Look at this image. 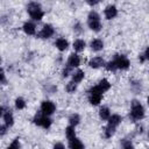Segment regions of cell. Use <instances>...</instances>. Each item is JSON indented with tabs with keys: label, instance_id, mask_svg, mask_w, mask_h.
<instances>
[{
	"label": "cell",
	"instance_id": "d6a6232c",
	"mask_svg": "<svg viewBox=\"0 0 149 149\" xmlns=\"http://www.w3.org/2000/svg\"><path fill=\"white\" fill-rule=\"evenodd\" d=\"M125 149H134V148H133V146L130 143H126L125 144Z\"/></svg>",
	"mask_w": 149,
	"mask_h": 149
},
{
	"label": "cell",
	"instance_id": "484cf974",
	"mask_svg": "<svg viewBox=\"0 0 149 149\" xmlns=\"http://www.w3.org/2000/svg\"><path fill=\"white\" fill-rule=\"evenodd\" d=\"M76 88H77V85H76V83H73V81H70V83L66 85V91H68V92H74Z\"/></svg>",
	"mask_w": 149,
	"mask_h": 149
},
{
	"label": "cell",
	"instance_id": "4dcf8cb0",
	"mask_svg": "<svg viewBox=\"0 0 149 149\" xmlns=\"http://www.w3.org/2000/svg\"><path fill=\"white\" fill-rule=\"evenodd\" d=\"M6 127L5 126H2V125H0V135H5L6 134Z\"/></svg>",
	"mask_w": 149,
	"mask_h": 149
},
{
	"label": "cell",
	"instance_id": "4316f807",
	"mask_svg": "<svg viewBox=\"0 0 149 149\" xmlns=\"http://www.w3.org/2000/svg\"><path fill=\"white\" fill-rule=\"evenodd\" d=\"M7 149H20V142H19V139H15V140L12 142V144H10Z\"/></svg>",
	"mask_w": 149,
	"mask_h": 149
},
{
	"label": "cell",
	"instance_id": "5bb4252c",
	"mask_svg": "<svg viewBox=\"0 0 149 149\" xmlns=\"http://www.w3.org/2000/svg\"><path fill=\"white\" fill-rule=\"evenodd\" d=\"M56 47H57V49L58 50H61V51H64V50H66L68 49V47H69V43H68V41L65 40V38H58L57 41H56Z\"/></svg>",
	"mask_w": 149,
	"mask_h": 149
},
{
	"label": "cell",
	"instance_id": "6da1fadb",
	"mask_svg": "<svg viewBox=\"0 0 149 149\" xmlns=\"http://www.w3.org/2000/svg\"><path fill=\"white\" fill-rule=\"evenodd\" d=\"M27 9H28V13H29L30 17L36 20V21H40L44 15V13H43V10L41 8V5L37 3V2H30L28 5Z\"/></svg>",
	"mask_w": 149,
	"mask_h": 149
},
{
	"label": "cell",
	"instance_id": "2e32d148",
	"mask_svg": "<svg viewBox=\"0 0 149 149\" xmlns=\"http://www.w3.org/2000/svg\"><path fill=\"white\" fill-rule=\"evenodd\" d=\"M91 48H92L94 51H99V50H101V49L104 48V43H102L101 40L95 38V40H93V41L91 42Z\"/></svg>",
	"mask_w": 149,
	"mask_h": 149
},
{
	"label": "cell",
	"instance_id": "d590c367",
	"mask_svg": "<svg viewBox=\"0 0 149 149\" xmlns=\"http://www.w3.org/2000/svg\"><path fill=\"white\" fill-rule=\"evenodd\" d=\"M0 63H1V58H0Z\"/></svg>",
	"mask_w": 149,
	"mask_h": 149
},
{
	"label": "cell",
	"instance_id": "ac0fdd59",
	"mask_svg": "<svg viewBox=\"0 0 149 149\" xmlns=\"http://www.w3.org/2000/svg\"><path fill=\"white\" fill-rule=\"evenodd\" d=\"M3 119H5V122H6V126H12L14 123V118H13V114H12L10 111H6L5 112Z\"/></svg>",
	"mask_w": 149,
	"mask_h": 149
},
{
	"label": "cell",
	"instance_id": "d4e9b609",
	"mask_svg": "<svg viewBox=\"0 0 149 149\" xmlns=\"http://www.w3.org/2000/svg\"><path fill=\"white\" fill-rule=\"evenodd\" d=\"M15 107H16L17 109H22V108H24V107H26V102H24V100H23L22 98H17V99L15 100Z\"/></svg>",
	"mask_w": 149,
	"mask_h": 149
},
{
	"label": "cell",
	"instance_id": "83f0119b",
	"mask_svg": "<svg viewBox=\"0 0 149 149\" xmlns=\"http://www.w3.org/2000/svg\"><path fill=\"white\" fill-rule=\"evenodd\" d=\"M106 69H107L108 71H115V70H116V66H115L114 62H113V61H111V62H108V63H107Z\"/></svg>",
	"mask_w": 149,
	"mask_h": 149
},
{
	"label": "cell",
	"instance_id": "ffe728a7",
	"mask_svg": "<svg viewBox=\"0 0 149 149\" xmlns=\"http://www.w3.org/2000/svg\"><path fill=\"white\" fill-rule=\"evenodd\" d=\"M73 48L76 51H83L85 48V42L83 40H76L73 42Z\"/></svg>",
	"mask_w": 149,
	"mask_h": 149
},
{
	"label": "cell",
	"instance_id": "f1b7e54d",
	"mask_svg": "<svg viewBox=\"0 0 149 149\" xmlns=\"http://www.w3.org/2000/svg\"><path fill=\"white\" fill-rule=\"evenodd\" d=\"M71 69H72V68L66 66V68L63 70V77H68V76H69V73H70V71H71Z\"/></svg>",
	"mask_w": 149,
	"mask_h": 149
},
{
	"label": "cell",
	"instance_id": "4fadbf2b",
	"mask_svg": "<svg viewBox=\"0 0 149 149\" xmlns=\"http://www.w3.org/2000/svg\"><path fill=\"white\" fill-rule=\"evenodd\" d=\"M69 146H70V149H84L83 143L77 137H74L72 140H69Z\"/></svg>",
	"mask_w": 149,
	"mask_h": 149
},
{
	"label": "cell",
	"instance_id": "f546056e",
	"mask_svg": "<svg viewBox=\"0 0 149 149\" xmlns=\"http://www.w3.org/2000/svg\"><path fill=\"white\" fill-rule=\"evenodd\" d=\"M5 81V72L3 70L0 68V83H3Z\"/></svg>",
	"mask_w": 149,
	"mask_h": 149
},
{
	"label": "cell",
	"instance_id": "277c9868",
	"mask_svg": "<svg viewBox=\"0 0 149 149\" xmlns=\"http://www.w3.org/2000/svg\"><path fill=\"white\" fill-rule=\"evenodd\" d=\"M101 98H102V92L97 85L88 91V100L92 105H98L101 101Z\"/></svg>",
	"mask_w": 149,
	"mask_h": 149
},
{
	"label": "cell",
	"instance_id": "603a6c76",
	"mask_svg": "<svg viewBox=\"0 0 149 149\" xmlns=\"http://www.w3.org/2000/svg\"><path fill=\"white\" fill-rule=\"evenodd\" d=\"M79 115L78 114H72L71 116H70V119H69V122H70V125H71V127H74V126H77L78 123H79Z\"/></svg>",
	"mask_w": 149,
	"mask_h": 149
},
{
	"label": "cell",
	"instance_id": "7c38bea8",
	"mask_svg": "<svg viewBox=\"0 0 149 149\" xmlns=\"http://www.w3.org/2000/svg\"><path fill=\"white\" fill-rule=\"evenodd\" d=\"M121 121H122V118L120 115H118V114H114V115L108 118V125L112 126V127H115V128L119 126V123Z\"/></svg>",
	"mask_w": 149,
	"mask_h": 149
},
{
	"label": "cell",
	"instance_id": "3957f363",
	"mask_svg": "<svg viewBox=\"0 0 149 149\" xmlns=\"http://www.w3.org/2000/svg\"><path fill=\"white\" fill-rule=\"evenodd\" d=\"M143 116H144V108H143V106L139 101L134 100L133 104H132L130 118L133 120H141V119H143Z\"/></svg>",
	"mask_w": 149,
	"mask_h": 149
},
{
	"label": "cell",
	"instance_id": "8fae6325",
	"mask_svg": "<svg viewBox=\"0 0 149 149\" xmlns=\"http://www.w3.org/2000/svg\"><path fill=\"white\" fill-rule=\"evenodd\" d=\"M104 59L101 58V57H94V58H92L90 62H88V65L91 66V68H93V69H97V68H100V66H102L104 65Z\"/></svg>",
	"mask_w": 149,
	"mask_h": 149
},
{
	"label": "cell",
	"instance_id": "e0dca14e",
	"mask_svg": "<svg viewBox=\"0 0 149 149\" xmlns=\"http://www.w3.org/2000/svg\"><path fill=\"white\" fill-rule=\"evenodd\" d=\"M99 88H100V91L104 93V92H106L107 90H109V87H111V84H109V81L107 80V79H102V80H100L99 81V84L97 85Z\"/></svg>",
	"mask_w": 149,
	"mask_h": 149
},
{
	"label": "cell",
	"instance_id": "5b68a950",
	"mask_svg": "<svg viewBox=\"0 0 149 149\" xmlns=\"http://www.w3.org/2000/svg\"><path fill=\"white\" fill-rule=\"evenodd\" d=\"M34 123H36L37 126H41V127L47 129L51 126V120L47 115H44L42 112H37L34 116Z\"/></svg>",
	"mask_w": 149,
	"mask_h": 149
},
{
	"label": "cell",
	"instance_id": "836d02e7",
	"mask_svg": "<svg viewBox=\"0 0 149 149\" xmlns=\"http://www.w3.org/2000/svg\"><path fill=\"white\" fill-rule=\"evenodd\" d=\"M3 114V107H0V116Z\"/></svg>",
	"mask_w": 149,
	"mask_h": 149
},
{
	"label": "cell",
	"instance_id": "d6986e66",
	"mask_svg": "<svg viewBox=\"0 0 149 149\" xmlns=\"http://www.w3.org/2000/svg\"><path fill=\"white\" fill-rule=\"evenodd\" d=\"M84 76H85L84 71H81V70H77V71L73 73V76H72V79H73L72 81H73V83H80V81L83 80Z\"/></svg>",
	"mask_w": 149,
	"mask_h": 149
},
{
	"label": "cell",
	"instance_id": "30bf717a",
	"mask_svg": "<svg viewBox=\"0 0 149 149\" xmlns=\"http://www.w3.org/2000/svg\"><path fill=\"white\" fill-rule=\"evenodd\" d=\"M79 64H80L79 56L76 55V54H71L69 56V59H68V66H70V68H77V66H79Z\"/></svg>",
	"mask_w": 149,
	"mask_h": 149
},
{
	"label": "cell",
	"instance_id": "44dd1931",
	"mask_svg": "<svg viewBox=\"0 0 149 149\" xmlns=\"http://www.w3.org/2000/svg\"><path fill=\"white\" fill-rule=\"evenodd\" d=\"M99 115H100V118H101L102 120H107V119L111 116L109 109H108L107 107H101L100 111H99Z\"/></svg>",
	"mask_w": 149,
	"mask_h": 149
},
{
	"label": "cell",
	"instance_id": "52a82bcc",
	"mask_svg": "<svg viewBox=\"0 0 149 149\" xmlns=\"http://www.w3.org/2000/svg\"><path fill=\"white\" fill-rule=\"evenodd\" d=\"M55 104L52 101H49V100H45L42 102L41 105V112L44 114V115H51L54 112H55Z\"/></svg>",
	"mask_w": 149,
	"mask_h": 149
},
{
	"label": "cell",
	"instance_id": "8992f818",
	"mask_svg": "<svg viewBox=\"0 0 149 149\" xmlns=\"http://www.w3.org/2000/svg\"><path fill=\"white\" fill-rule=\"evenodd\" d=\"M113 62H114L116 69L126 70V69L129 68V61H128V58H127L126 56H123V55H116V56L114 57Z\"/></svg>",
	"mask_w": 149,
	"mask_h": 149
},
{
	"label": "cell",
	"instance_id": "9c48e42d",
	"mask_svg": "<svg viewBox=\"0 0 149 149\" xmlns=\"http://www.w3.org/2000/svg\"><path fill=\"white\" fill-rule=\"evenodd\" d=\"M116 14H118V9H116V7L114 5H109V6L106 7V9H105V16H106V19L111 20V19L115 17Z\"/></svg>",
	"mask_w": 149,
	"mask_h": 149
},
{
	"label": "cell",
	"instance_id": "e575fe53",
	"mask_svg": "<svg viewBox=\"0 0 149 149\" xmlns=\"http://www.w3.org/2000/svg\"><path fill=\"white\" fill-rule=\"evenodd\" d=\"M87 2H88L90 5H95V3H97V1H87Z\"/></svg>",
	"mask_w": 149,
	"mask_h": 149
},
{
	"label": "cell",
	"instance_id": "7a4b0ae2",
	"mask_svg": "<svg viewBox=\"0 0 149 149\" xmlns=\"http://www.w3.org/2000/svg\"><path fill=\"white\" fill-rule=\"evenodd\" d=\"M87 24H88V27H90L92 30H94V31H99V30H100V28H101L100 16H99V14H98L97 12H94V10L90 12L88 17H87Z\"/></svg>",
	"mask_w": 149,
	"mask_h": 149
},
{
	"label": "cell",
	"instance_id": "9a60e30c",
	"mask_svg": "<svg viewBox=\"0 0 149 149\" xmlns=\"http://www.w3.org/2000/svg\"><path fill=\"white\" fill-rule=\"evenodd\" d=\"M23 30H24V33L28 34V35H34L35 31H36L35 24L31 23V22H26V23L23 24Z\"/></svg>",
	"mask_w": 149,
	"mask_h": 149
},
{
	"label": "cell",
	"instance_id": "1f68e13d",
	"mask_svg": "<svg viewBox=\"0 0 149 149\" xmlns=\"http://www.w3.org/2000/svg\"><path fill=\"white\" fill-rule=\"evenodd\" d=\"M54 149H64V146L62 143H56L54 146Z\"/></svg>",
	"mask_w": 149,
	"mask_h": 149
},
{
	"label": "cell",
	"instance_id": "ba28073f",
	"mask_svg": "<svg viewBox=\"0 0 149 149\" xmlns=\"http://www.w3.org/2000/svg\"><path fill=\"white\" fill-rule=\"evenodd\" d=\"M52 35H54V28H52L51 24H44L42 30L37 34V36L41 37V38H49Z\"/></svg>",
	"mask_w": 149,
	"mask_h": 149
},
{
	"label": "cell",
	"instance_id": "7402d4cb",
	"mask_svg": "<svg viewBox=\"0 0 149 149\" xmlns=\"http://www.w3.org/2000/svg\"><path fill=\"white\" fill-rule=\"evenodd\" d=\"M65 134H66L68 140H72V139H74V137H76L74 129H73V127H71V126L66 127V129H65Z\"/></svg>",
	"mask_w": 149,
	"mask_h": 149
},
{
	"label": "cell",
	"instance_id": "cb8c5ba5",
	"mask_svg": "<svg viewBox=\"0 0 149 149\" xmlns=\"http://www.w3.org/2000/svg\"><path fill=\"white\" fill-rule=\"evenodd\" d=\"M115 132V127H112L109 125H107V127L105 128V136L106 137H111Z\"/></svg>",
	"mask_w": 149,
	"mask_h": 149
}]
</instances>
